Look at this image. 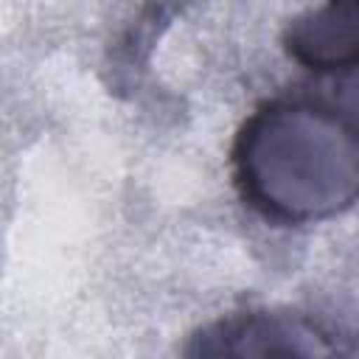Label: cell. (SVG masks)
I'll list each match as a JSON object with an SVG mask.
<instances>
[{
    "mask_svg": "<svg viewBox=\"0 0 359 359\" xmlns=\"http://www.w3.org/2000/svg\"><path fill=\"white\" fill-rule=\"evenodd\" d=\"M236 182L280 222L323 219L359 194V143L331 109L269 104L236 137Z\"/></svg>",
    "mask_w": 359,
    "mask_h": 359,
    "instance_id": "cell-1",
    "label": "cell"
},
{
    "mask_svg": "<svg viewBox=\"0 0 359 359\" xmlns=\"http://www.w3.org/2000/svg\"><path fill=\"white\" fill-rule=\"evenodd\" d=\"M334 115L345 123V129L359 143V65L348 67V76L334 87Z\"/></svg>",
    "mask_w": 359,
    "mask_h": 359,
    "instance_id": "cell-4",
    "label": "cell"
},
{
    "mask_svg": "<svg viewBox=\"0 0 359 359\" xmlns=\"http://www.w3.org/2000/svg\"><path fill=\"white\" fill-rule=\"evenodd\" d=\"M286 50L311 70H348L359 65V0H328L294 20Z\"/></svg>",
    "mask_w": 359,
    "mask_h": 359,
    "instance_id": "cell-2",
    "label": "cell"
},
{
    "mask_svg": "<svg viewBox=\"0 0 359 359\" xmlns=\"http://www.w3.org/2000/svg\"><path fill=\"white\" fill-rule=\"evenodd\" d=\"M199 353H320L325 351L317 345V334L306 331L297 323L269 317V314H250L236 317L227 323L213 325L210 331L199 334Z\"/></svg>",
    "mask_w": 359,
    "mask_h": 359,
    "instance_id": "cell-3",
    "label": "cell"
}]
</instances>
